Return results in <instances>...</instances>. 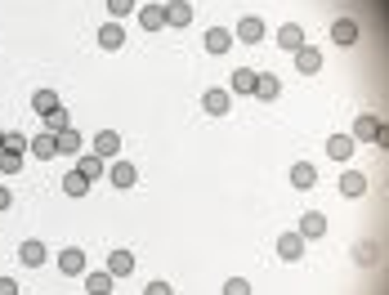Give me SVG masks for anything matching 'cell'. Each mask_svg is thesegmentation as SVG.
Instances as JSON below:
<instances>
[{
  "mask_svg": "<svg viewBox=\"0 0 389 295\" xmlns=\"http://www.w3.org/2000/svg\"><path fill=\"white\" fill-rule=\"evenodd\" d=\"M58 107H63V103H58V94H54V90H36V94H32V112L50 117V112H58Z\"/></svg>",
  "mask_w": 389,
  "mask_h": 295,
  "instance_id": "obj_14",
  "label": "cell"
},
{
  "mask_svg": "<svg viewBox=\"0 0 389 295\" xmlns=\"http://www.w3.org/2000/svg\"><path fill=\"white\" fill-rule=\"evenodd\" d=\"M112 273H107V268H99V273H85V291L90 295H112Z\"/></svg>",
  "mask_w": 389,
  "mask_h": 295,
  "instance_id": "obj_11",
  "label": "cell"
},
{
  "mask_svg": "<svg viewBox=\"0 0 389 295\" xmlns=\"http://www.w3.org/2000/svg\"><path fill=\"white\" fill-rule=\"evenodd\" d=\"M255 81H260V72L237 67V72H233V94H255Z\"/></svg>",
  "mask_w": 389,
  "mask_h": 295,
  "instance_id": "obj_23",
  "label": "cell"
},
{
  "mask_svg": "<svg viewBox=\"0 0 389 295\" xmlns=\"http://www.w3.org/2000/svg\"><path fill=\"white\" fill-rule=\"evenodd\" d=\"M99 45H103V49H121V45H126V32H121L117 22H103V32H99Z\"/></svg>",
  "mask_w": 389,
  "mask_h": 295,
  "instance_id": "obj_25",
  "label": "cell"
},
{
  "mask_svg": "<svg viewBox=\"0 0 389 295\" xmlns=\"http://www.w3.org/2000/svg\"><path fill=\"white\" fill-rule=\"evenodd\" d=\"M27 143H32L27 134H18V130H5V152H18V157H22V152H27Z\"/></svg>",
  "mask_w": 389,
  "mask_h": 295,
  "instance_id": "obj_29",
  "label": "cell"
},
{
  "mask_svg": "<svg viewBox=\"0 0 389 295\" xmlns=\"http://www.w3.org/2000/svg\"><path fill=\"white\" fill-rule=\"evenodd\" d=\"M260 36H264V22L255 18V14H246V18L237 22V41H260Z\"/></svg>",
  "mask_w": 389,
  "mask_h": 295,
  "instance_id": "obj_24",
  "label": "cell"
},
{
  "mask_svg": "<svg viewBox=\"0 0 389 295\" xmlns=\"http://www.w3.org/2000/svg\"><path fill=\"white\" fill-rule=\"evenodd\" d=\"M107 183H112V188H135V183H139V170L130 166V162H112V170H107Z\"/></svg>",
  "mask_w": 389,
  "mask_h": 295,
  "instance_id": "obj_2",
  "label": "cell"
},
{
  "mask_svg": "<svg viewBox=\"0 0 389 295\" xmlns=\"http://www.w3.org/2000/svg\"><path fill=\"white\" fill-rule=\"evenodd\" d=\"M296 67L300 72H322V49H313V45L296 49Z\"/></svg>",
  "mask_w": 389,
  "mask_h": 295,
  "instance_id": "obj_16",
  "label": "cell"
},
{
  "mask_svg": "<svg viewBox=\"0 0 389 295\" xmlns=\"http://www.w3.org/2000/svg\"><path fill=\"white\" fill-rule=\"evenodd\" d=\"M143 295H170V287H166V282H148V287H143Z\"/></svg>",
  "mask_w": 389,
  "mask_h": 295,
  "instance_id": "obj_35",
  "label": "cell"
},
{
  "mask_svg": "<svg viewBox=\"0 0 389 295\" xmlns=\"http://www.w3.org/2000/svg\"><path fill=\"white\" fill-rule=\"evenodd\" d=\"M277 255H282V260H300V255H305V237H300V232H282V237H277Z\"/></svg>",
  "mask_w": 389,
  "mask_h": 295,
  "instance_id": "obj_7",
  "label": "cell"
},
{
  "mask_svg": "<svg viewBox=\"0 0 389 295\" xmlns=\"http://www.w3.org/2000/svg\"><path fill=\"white\" fill-rule=\"evenodd\" d=\"M376 130H381V121H376V117H358L354 121V143L358 139H376Z\"/></svg>",
  "mask_w": 389,
  "mask_h": 295,
  "instance_id": "obj_28",
  "label": "cell"
},
{
  "mask_svg": "<svg viewBox=\"0 0 389 295\" xmlns=\"http://www.w3.org/2000/svg\"><path fill=\"white\" fill-rule=\"evenodd\" d=\"M63 192H67V197H85V192H90V179H85L81 170H72V175L63 179Z\"/></svg>",
  "mask_w": 389,
  "mask_h": 295,
  "instance_id": "obj_27",
  "label": "cell"
},
{
  "mask_svg": "<svg viewBox=\"0 0 389 295\" xmlns=\"http://www.w3.org/2000/svg\"><path fill=\"white\" fill-rule=\"evenodd\" d=\"M277 45L291 49V54L305 49V27H300V22H282V27H277Z\"/></svg>",
  "mask_w": 389,
  "mask_h": 295,
  "instance_id": "obj_3",
  "label": "cell"
},
{
  "mask_svg": "<svg viewBox=\"0 0 389 295\" xmlns=\"http://www.w3.org/2000/svg\"><path fill=\"white\" fill-rule=\"evenodd\" d=\"M331 41L336 45H358V22L354 18H336L331 22Z\"/></svg>",
  "mask_w": 389,
  "mask_h": 295,
  "instance_id": "obj_5",
  "label": "cell"
},
{
  "mask_svg": "<svg viewBox=\"0 0 389 295\" xmlns=\"http://www.w3.org/2000/svg\"><path fill=\"white\" fill-rule=\"evenodd\" d=\"M139 27H143V32L166 27V5H143V9H139Z\"/></svg>",
  "mask_w": 389,
  "mask_h": 295,
  "instance_id": "obj_9",
  "label": "cell"
},
{
  "mask_svg": "<svg viewBox=\"0 0 389 295\" xmlns=\"http://www.w3.org/2000/svg\"><path fill=\"white\" fill-rule=\"evenodd\" d=\"M255 94H260V98H277V94H282V81L269 77V72H260V81H255Z\"/></svg>",
  "mask_w": 389,
  "mask_h": 295,
  "instance_id": "obj_26",
  "label": "cell"
},
{
  "mask_svg": "<svg viewBox=\"0 0 389 295\" xmlns=\"http://www.w3.org/2000/svg\"><path fill=\"white\" fill-rule=\"evenodd\" d=\"M192 22V5L188 0H170L166 5V27H188Z\"/></svg>",
  "mask_w": 389,
  "mask_h": 295,
  "instance_id": "obj_4",
  "label": "cell"
},
{
  "mask_svg": "<svg viewBox=\"0 0 389 295\" xmlns=\"http://www.w3.org/2000/svg\"><path fill=\"white\" fill-rule=\"evenodd\" d=\"M291 183H296V188H313V183H318V170L309 162H296L291 166Z\"/></svg>",
  "mask_w": 389,
  "mask_h": 295,
  "instance_id": "obj_20",
  "label": "cell"
},
{
  "mask_svg": "<svg viewBox=\"0 0 389 295\" xmlns=\"http://www.w3.org/2000/svg\"><path fill=\"white\" fill-rule=\"evenodd\" d=\"M117 152H121V134H117V130H99V134H94V157L112 162Z\"/></svg>",
  "mask_w": 389,
  "mask_h": 295,
  "instance_id": "obj_1",
  "label": "cell"
},
{
  "mask_svg": "<svg viewBox=\"0 0 389 295\" xmlns=\"http://www.w3.org/2000/svg\"><path fill=\"white\" fill-rule=\"evenodd\" d=\"M22 170V157L18 152H5V148H0V175H18Z\"/></svg>",
  "mask_w": 389,
  "mask_h": 295,
  "instance_id": "obj_30",
  "label": "cell"
},
{
  "mask_svg": "<svg viewBox=\"0 0 389 295\" xmlns=\"http://www.w3.org/2000/svg\"><path fill=\"white\" fill-rule=\"evenodd\" d=\"M376 143H381V148H389V126H381V130H376Z\"/></svg>",
  "mask_w": 389,
  "mask_h": 295,
  "instance_id": "obj_38",
  "label": "cell"
},
{
  "mask_svg": "<svg viewBox=\"0 0 389 295\" xmlns=\"http://www.w3.org/2000/svg\"><path fill=\"white\" fill-rule=\"evenodd\" d=\"M54 143H58V157H77V152H81V134L72 130V126H67V130H58V134H54Z\"/></svg>",
  "mask_w": 389,
  "mask_h": 295,
  "instance_id": "obj_15",
  "label": "cell"
},
{
  "mask_svg": "<svg viewBox=\"0 0 389 295\" xmlns=\"http://www.w3.org/2000/svg\"><path fill=\"white\" fill-rule=\"evenodd\" d=\"M354 260L367 268V264H376V242H362V246H354Z\"/></svg>",
  "mask_w": 389,
  "mask_h": 295,
  "instance_id": "obj_31",
  "label": "cell"
},
{
  "mask_svg": "<svg viewBox=\"0 0 389 295\" xmlns=\"http://www.w3.org/2000/svg\"><path fill=\"white\" fill-rule=\"evenodd\" d=\"M27 152H36V162H50V157H58V143H54V134H36V139L27 143Z\"/></svg>",
  "mask_w": 389,
  "mask_h": 295,
  "instance_id": "obj_13",
  "label": "cell"
},
{
  "mask_svg": "<svg viewBox=\"0 0 389 295\" xmlns=\"http://www.w3.org/2000/svg\"><path fill=\"white\" fill-rule=\"evenodd\" d=\"M9 202H14V197H9V188L0 183V211H9Z\"/></svg>",
  "mask_w": 389,
  "mask_h": 295,
  "instance_id": "obj_37",
  "label": "cell"
},
{
  "mask_svg": "<svg viewBox=\"0 0 389 295\" xmlns=\"http://www.w3.org/2000/svg\"><path fill=\"white\" fill-rule=\"evenodd\" d=\"M228 45H233V32H224V27L206 32V49H211V54H228Z\"/></svg>",
  "mask_w": 389,
  "mask_h": 295,
  "instance_id": "obj_19",
  "label": "cell"
},
{
  "mask_svg": "<svg viewBox=\"0 0 389 295\" xmlns=\"http://www.w3.org/2000/svg\"><path fill=\"white\" fill-rule=\"evenodd\" d=\"M322 232H327V215L322 211H309L305 219H300V237H305V242L309 237H322Z\"/></svg>",
  "mask_w": 389,
  "mask_h": 295,
  "instance_id": "obj_12",
  "label": "cell"
},
{
  "mask_svg": "<svg viewBox=\"0 0 389 295\" xmlns=\"http://www.w3.org/2000/svg\"><path fill=\"white\" fill-rule=\"evenodd\" d=\"M18 260L27 264V268H41V264H45V246H41V242H22V246H18Z\"/></svg>",
  "mask_w": 389,
  "mask_h": 295,
  "instance_id": "obj_21",
  "label": "cell"
},
{
  "mask_svg": "<svg viewBox=\"0 0 389 295\" xmlns=\"http://www.w3.org/2000/svg\"><path fill=\"white\" fill-rule=\"evenodd\" d=\"M202 107H206L211 117H224V112H228V90H206V94H202Z\"/></svg>",
  "mask_w": 389,
  "mask_h": 295,
  "instance_id": "obj_17",
  "label": "cell"
},
{
  "mask_svg": "<svg viewBox=\"0 0 389 295\" xmlns=\"http://www.w3.org/2000/svg\"><path fill=\"white\" fill-rule=\"evenodd\" d=\"M224 295H251V282L246 277H228L224 282Z\"/></svg>",
  "mask_w": 389,
  "mask_h": 295,
  "instance_id": "obj_32",
  "label": "cell"
},
{
  "mask_svg": "<svg viewBox=\"0 0 389 295\" xmlns=\"http://www.w3.org/2000/svg\"><path fill=\"white\" fill-rule=\"evenodd\" d=\"M45 121H50V134H58V130H67V126H72L63 107H58V112H50V117H45Z\"/></svg>",
  "mask_w": 389,
  "mask_h": 295,
  "instance_id": "obj_34",
  "label": "cell"
},
{
  "mask_svg": "<svg viewBox=\"0 0 389 295\" xmlns=\"http://www.w3.org/2000/svg\"><path fill=\"white\" fill-rule=\"evenodd\" d=\"M0 295H18V282L14 277H0Z\"/></svg>",
  "mask_w": 389,
  "mask_h": 295,
  "instance_id": "obj_36",
  "label": "cell"
},
{
  "mask_svg": "<svg viewBox=\"0 0 389 295\" xmlns=\"http://www.w3.org/2000/svg\"><path fill=\"white\" fill-rule=\"evenodd\" d=\"M139 0H107V9H112V18H126L130 9H135Z\"/></svg>",
  "mask_w": 389,
  "mask_h": 295,
  "instance_id": "obj_33",
  "label": "cell"
},
{
  "mask_svg": "<svg viewBox=\"0 0 389 295\" xmlns=\"http://www.w3.org/2000/svg\"><path fill=\"white\" fill-rule=\"evenodd\" d=\"M77 170H81V175H85V179L94 183V179H103V175H107V162H103V157H94V152H85Z\"/></svg>",
  "mask_w": 389,
  "mask_h": 295,
  "instance_id": "obj_18",
  "label": "cell"
},
{
  "mask_svg": "<svg viewBox=\"0 0 389 295\" xmlns=\"http://www.w3.org/2000/svg\"><path fill=\"white\" fill-rule=\"evenodd\" d=\"M354 134H331V139H327V152L336 157V162H349V157H354Z\"/></svg>",
  "mask_w": 389,
  "mask_h": 295,
  "instance_id": "obj_6",
  "label": "cell"
},
{
  "mask_svg": "<svg viewBox=\"0 0 389 295\" xmlns=\"http://www.w3.org/2000/svg\"><path fill=\"white\" fill-rule=\"evenodd\" d=\"M340 192H345V197H362V192H367V179H362V170H345V179H340Z\"/></svg>",
  "mask_w": 389,
  "mask_h": 295,
  "instance_id": "obj_22",
  "label": "cell"
},
{
  "mask_svg": "<svg viewBox=\"0 0 389 295\" xmlns=\"http://www.w3.org/2000/svg\"><path fill=\"white\" fill-rule=\"evenodd\" d=\"M0 148H5V130H0Z\"/></svg>",
  "mask_w": 389,
  "mask_h": 295,
  "instance_id": "obj_39",
  "label": "cell"
},
{
  "mask_svg": "<svg viewBox=\"0 0 389 295\" xmlns=\"http://www.w3.org/2000/svg\"><path fill=\"white\" fill-rule=\"evenodd\" d=\"M58 268H63L67 277H77V273H85V251H77V246H67V251L58 255Z\"/></svg>",
  "mask_w": 389,
  "mask_h": 295,
  "instance_id": "obj_10",
  "label": "cell"
},
{
  "mask_svg": "<svg viewBox=\"0 0 389 295\" xmlns=\"http://www.w3.org/2000/svg\"><path fill=\"white\" fill-rule=\"evenodd\" d=\"M107 273H112V277H130V273H135V255H130V251H112V255H107Z\"/></svg>",
  "mask_w": 389,
  "mask_h": 295,
  "instance_id": "obj_8",
  "label": "cell"
}]
</instances>
